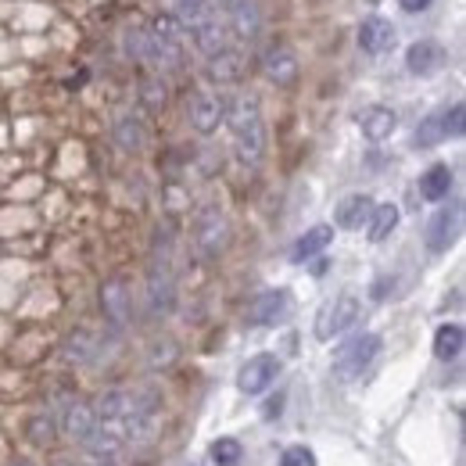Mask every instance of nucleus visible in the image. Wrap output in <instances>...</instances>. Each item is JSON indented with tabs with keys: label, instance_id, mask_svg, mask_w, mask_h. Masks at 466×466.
I'll list each match as a JSON object with an SVG mask.
<instances>
[{
	"label": "nucleus",
	"instance_id": "f257e3e1",
	"mask_svg": "<svg viewBox=\"0 0 466 466\" xmlns=\"http://www.w3.org/2000/svg\"><path fill=\"white\" fill-rule=\"evenodd\" d=\"M227 122L233 133V151L244 166H258L265 155V122L255 97H237L227 104Z\"/></svg>",
	"mask_w": 466,
	"mask_h": 466
},
{
	"label": "nucleus",
	"instance_id": "f03ea898",
	"mask_svg": "<svg viewBox=\"0 0 466 466\" xmlns=\"http://www.w3.org/2000/svg\"><path fill=\"white\" fill-rule=\"evenodd\" d=\"M148 301L155 312H169L176 305V273H173V240H158L148 265Z\"/></svg>",
	"mask_w": 466,
	"mask_h": 466
},
{
	"label": "nucleus",
	"instance_id": "7ed1b4c3",
	"mask_svg": "<svg viewBox=\"0 0 466 466\" xmlns=\"http://www.w3.org/2000/svg\"><path fill=\"white\" fill-rule=\"evenodd\" d=\"M377 355H381V337L377 334H355L334 352V377L355 381V377H363L366 366H373Z\"/></svg>",
	"mask_w": 466,
	"mask_h": 466
},
{
	"label": "nucleus",
	"instance_id": "20e7f679",
	"mask_svg": "<svg viewBox=\"0 0 466 466\" xmlns=\"http://www.w3.org/2000/svg\"><path fill=\"white\" fill-rule=\"evenodd\" d=\"M194 244L205 258H220L230 244V223H227V212L220 205H205L194 220Z\"/></svg>",
	"mask_w": 466,
	"mask_h": 466
},
{
	"label": "nucleus",
	"instance_id": "39448f33",
	"mask_svg": "<svg viewBox=\"0 0 466 466\" xmlns=\"http://www.w3.org/2000/svg\"><path fill=\"white\" fill-rule=\"evenodd\" d=\"M463 126H466V108L463 101H456L453 108H442V112L427 115L420 122V130H417L413 140H417V148H438L449 137H463Z\"/></svg>",
	"mask_w": 466,
	"mask_h": 466
},
{
	"label": "nucleus",
	"instance_id": "423d86ee",
	"mask_svg": "<svg viewBox=\"0 0 466 466\" xmlns=\"http://www.w3.org/2000/svg\"><path fill=\"white\" fill-rule=\"evenodd\" d=\"M359 309H363V305H359L355 294L334 298L330 305H323V312H319V319H316V337H319V341H330V337L352 330L355 319H359Z\"/></svg>",
	"mask_w": 466,
	"mask_h": 466
},
{
	"label": "nucleus",
	"instance_id": "0eeeda50",
	"mask_svg": "<svg viewBox=\"0 0 466 466\" xmlns=\"http://www.w3.org/2000/svg\"><path fill=\"white\" fill-rule=\"evenodd\" d=\"M276 373H280V359H276L273 352H262V355H255V359H247V363L240 366L237 388H240L244 395H262V391L276 381Z\"/></svg>",
	"mask_w": 466,
	"mask_h": 466
},
{
	"label": "nucleus",
	"instance_id": "6e6552de",
	"mask_svg": "<svg viewBox=\"0 0 466 466\" xmlns=\"http://www.w3.org/2000/svg\"><path fill=\"white\" fill-rule=\"evenodd\" d=\"M460 223H463V205L456 202V205H445V209H438L435 216H431V223H427V251H435V255H442V251H449V244L460 237Z\"/></svg>",
	"mask_w": 466,
	"mask_h": 466
},
{
	"label": "nucleus",
	"instance_id": "1a4fd4ad",
	"mask_svg": "<svg viewBox=\"0 0 466 466\" xmlns=\"http://www.w3.org/2000/svg\"><path fill=\"white\" fill-rule=\"evenodd\" d=\"M223 122H227V97L212 90H202L191 97V126L198 133H216Z\"/></svg>",
	"mask_w": 466,
	"mask_h": 466
},
{
	"label": "nucleus",
	"instance_id": "9d476101",
	"mask_svg": "<svg viewBox=\"0 0 466 466\" xmlns=\"http://www.w3.org/2000/svg\"><path fill=\"white\" fill-rule=\"evenodd\" d=\"M287 312H291V294L287 291H265L251 301L247 323L251 327H276L280 319H287Z\"/></svg>",
	"mask_w": 466,
	"mask_h": 466
},
{
	"label": "nucleus",
	"instance_id": "9b49d317",
	"mask_svg": "<svg viewBox=\"0 0 466 466\" xmlns=\"http://www.w3.org/2000/svg\"><path fill=\"white\" fill-rule=\"evenodd\" d=\"M191 32V43H194V50L202 54V58H212V54H220L223 47H230V32H227V22H220V14H212V18H205V22H198V25H191L187 29Z\"/></svg>",
	"mask_w": 466,
	"mask_h": 466
},
{
	"label": "nucleus",
	"instance_id": "f8f14e48",
	"mask_svg": "<svg viewBox=\"0 0 466 466\" xmlns=\"http://www.w3.org/2000/svg\"><path fill=\"white\" fill-rule=\"evenodd\" d=\"M227 32H233L237 40H244V43H251L258 32H262V7H258V0H237L230 11H227Z\"/></svg>",
	"mask_w": 466,
	"mask_h": 466
},
{
	"label": "nucleus",
	"instance_id": "ddd939ff",
	"mask_svg": "<svg viewBox=\"0 0 466 466\" xmlns=\"http://www.w3.org/2000/svg\"><path fill=\"white\" fill-rule=\"evenodd\" d=\"M442 65H445V47L438 40H417L406 50V68L413 76H435Z\"/></svg>",
	"mask_w": 466,
	"mask_h": 466
},
{
	"label": "nucleus",
	"instance_id": "4468645a",
	"mask_svg": "<svg viewBox=\"0 0 466 466\" xmlns=\"http://www.w3.org/2000/svg\"><path fill=\"white\" fill-rule=\"evenodd\" d=\"M262 68H265V79L276 83V86H291V83L298 79V58H294V50L283 47V43H276V47L265 50Z\"/></svg>",
	"mask_w": 466,
	"mask_h": 466
},
{
	"label": "nucleus",
	"instance_id": "2eb2a0df",
	"mask_svg": "<svg viewBox=\"0 0 466 466\" xmlns=\"http://www.w3.org/2000/svg\"><path fill=\"white\" fill-rule=\"evenodd\" d=\"M205 76L220 86H230V83H240L244 79V54L233 50V47H223L220 54L205 58Z\"/></svg>",
	"mask_w": 466,
	"mask_h": 466
},
{
	"label": "nucleus",
	"instance_id": "dca6fc26",
	"mask_svg": "<svg viewBox=\"0 0 466 466\" xmlns=\"http://www.w3.org/2000/svg\"><path fill=\"white\" fill-rule=\"evenodd\" d=\"M395 43V25L388 22V18H381V14H370L363 25H359V50L363 54H384L388 47Z\"/></svg>",
	"mask_w": 466,
	"mask_h": 466
},
{
	"label": "nucleus",
	"instance_id": "f3484780",
	"mask_svg": "<svg viewBox=\"0 0 466 466\" xmlns=\"http://www.w3.org/2000/svg\"><path fill=\"white\" fill-rule=\"evenodd\" d=\"M101 309H104V319L112 323V327H126V319H130V287H126V280H108L104 287H101Z\"/></svg>",
	"mask_w": 466,
	"mask_h": 466
},
{
	"label": "nucleus",
	"instance_id": "a211bd4d",
	"mask_svg": "<svg viewBox=\"0 0 466 466\" xmlns=\"http://www.w3.org/2000/svg\"><path fill=\"white\" fill-rule=\"evenodd\" d=\"M97 409L94 406H86V402H76V406H68L65 409V435L68 438H76V442H90L94 435H97Z\"/></svg>",
	"mask_w": 466,
	"mask_h": 466
},
{
	"label": "nucleus",
	"instance_id": "6ab92c4d",
	"mask_svg": "<svg viewBox=\"0 0 466 466\" xmlns=\"http://www.w3.org/2000/svg\"><path fill=\"white\" fill-rule=\"evenodd\" d=\"M330 240H334V227H327V223L305 230L294 240V247H291V262H309V258H316L319 251L330 247Z\"/></svg>",
	"mask_w": 466,
	"mask_h": 466
},
{
	"label": "nucleus",
	"instance_id": "aec40b11",
	"mask_svg": "<svg viewBox=\"0 0 466 466\" xmlns=\"http://www.w3.org/2000/svg\"><path fill=\"white\" fill-rule=\"evenodd\" d=\"M359 126H363V137H366L370 144H381V140H388V137L395 133L399 115H395L391 108H370V112L359 119Z\"/></svg>",
	"mask_w": 466,
	"mask_h": 466
},
{
	"label": "nucleus",
	"instance_id": "412c9836",
	"mask_svg": "<svg viewBox=\"0 0 466 466\" xmlns=\"http://www.w3.org/2000/svg\"><path fill=\"white\" fill-rule=\"evenodd\" d=\"M112 137H115V144H119L122 151H140V148L148 144V130H144V122H140L133 112H126V115L115 119Z\"/></svg>",
	"mask_w": 466,
	"mask_h": 466
},
{
	"label": "nucleus",
	"instance_id": "4be33fe9",
	"mask_svg": "<svg viewBox=\"0 0 466 466\" xmlns=\"http://www.w3.org/2000/svg\"><path fill=\"white\" fill-rule=\"evenodd\" d=\"M453 191V169L449 166H431L420 176V198L424 202H445Z\"/></svg>",
	"mask_w": 466,
	"mask_h": 466
},
{
	"label": "nucleus",
	"instance_id": "5701e85b",
	"mask_svg": "<svg viewBox=\"0 0 466 466\" xmlns=\"http://www.w3.org/2000/svg\"><path fill=\"white\" fill-rule=\"evenodd\" d=\"M370 212H373V202L366 194H352V198H345L337 205V227L341 230H359L370 220Z\"/></svg>",
	"mask_w": 466,
	"mask_h": 466
},
{
	"label": "nucleus",
	"instance_id": "b1692460",
	"mask_svg": "<svg viewBox=\"0 0 466 466\" xmlns=\"http://www.w3.org/2000/svg\"><path fill=\"white\" fill-rule=\"evenodd\" d=\"M463 327L460 323H442L438 327V334H435V355L442 359V363H453V359H460V352H463Z\"/></svg>",
	"mask_w": 466,
	"mask_h": 466
},
{
	"label": "nucleus",
	"instance_id": "393cba45",
	"mask_svg": "<svg viewBox=\"0 0 466 466\" xmlns=\"http://www.w3.org/2000/svg\"><path fill=\"white\" fill-rule=\"evenodd\" d=\"M399 227V209L395 205H373L370 220H366V237L373 244H381L384 237H391V230Z\"/></svg>",
	"mask_w": 466,
	"mask_h": 466
},
{
	"label": "nucleus",
	"instance_id": "a878e982",
	"mask_svg": "<svg viewBox=\"0 0 466 466\" xmlns=\"http://www.w3.org/2000/svg\"><path fill=\"white\" fill-rule=\"evenodd\" d=\"M140 97H144V108H151V112L166 108V101H169V86H166L162 72H155V76H144V79H140Z\"/></svg>",
	"mask_w": 466,
	"mask_h": 466
},
{
	"label": "nucleus",
	"instance_id": "bb28decb",
	"mask_svg": "<svg viewBox=\"0 0 466 466\" xmlns=\"http://www.w3.org/2000/svg\"><path fill=\"white\" fill-rule=\"evenodd\" d=\"M148 32H151L155 40H162V43H184V25L176 22V14H173V11L158 14V18L148 25Z\"/></svg>",
	"mask_w": 466,
	"mask_h": 466
},
{
	"label": "nucleus",
	"instance_id": "cd10ccee",
	"mask_svg": "<svg viewBox=\"0 0 466 466\" xmlns=\"http://www.w3.org/2000/svg\"><path fill=\"white\" fill-rule=\"evenodd\" d=\"M122 47H126V54H130L133 61H144V65H148L151 36H148V29H144V25H130V29L122 32Z\"/></svg>",
	"mask_w": 466,
	"mask_h": 466
},
{
	"label": "nucleus",
	"instance_id": "c85d7f7f",
	"mask_svg": "<svg viewBox=\"0 0 466 466\" xmlns=\"http://www.w3.org/2000/svg\"><path fill=\"white\" fill-rule=\"evenodd\" d=\"M240 442L237 438H216L212 442V463L216 466H237L240 463Z\"/></svg>",
	"mask_w": 466,
	"mask_h": 466
},
{
	"label": "nucleus",
	"instance_id": "c756f323",
	"mask_svg": "<svg viewBox=\"0 0 466 466\" xmlns=\"http://www.w3.org/2000/svg\"><path fill=\"white\" fill-rule=\"evenodd\" d=\"M94 352V334L90 330H76L68 337V359H86Z\"/></svg>",
	"mask_w": 466,
	"mask_h": 466
},
{
	"label": "nucleus",
	"instance_id": "7c9ffc66",
	"mask_svg": "<svg viewBox=\"0 0 466 466\" xmlns=\"http://www.w3.org/2000/svg\"><path fill=\"white\" fill-rule=\"evenodd\" d=\"M280 466H316V456H312V449H305V445H291V449L280 456Z\"/></svg>",
	"mask_w": 466,
	"mask_h": 466
},
{
	"label": "nucleus",
	"instance_id": "2f4dec72",
	"mask_svg": "<svg viewBox=\"0 0 466 466\" xmlns=\"http://www.w3.org/2000/svg\"><path fill=\"white\" fill-rule=\"evenodd\" d=\"M399 7H402L406 14H420V11L431 7V0H399Z\"/></svg>",
	"mask_w": 466,
	"mask_h": 466
},
{
	"label": "nucleus",
	"instance_id": "473e14b6",
	"mask_svg": "<svg viewBox=\"0 0 466 466\" xmlns=\"http://www.w3.org/2000/svg\"><path fill=\"white\" fill-rule=\"evenodd\" d=\"M280 406H283V399H276V402H269V406H265V417H276V413H280Z\"/></svg>",
	"mask_w": 466,
	"mask_h": 466
},
{
	"label": "nucleus",
	"instance_id": "72a5a7b5",
	"mask_svg": "<svg viewBox=\"0 0 466 466\" xmlns=\"http://www.w3.org/2000/svg\"><path fill=\"white\" fill-rule=\"evenodd\" d=\"M97 466H115V463H97Z\"/></svg>",
	"mask_w": 466,
	"mask_h": 466
},
{
	"label": "nucleus",
	"instance_id": "f704fd0d",
	"mask_svg": "<svg viewBox=\"0 0 466 466\" xmlns=\"http://www.w3.org/2000/svg\"><path fill=\"white\" fill-rule=\"evenodd\" d=\"M18 466H29V463H18Z\"/></svg>",
	"mask_w": 466,
	"mask_h": 466
}]
</instances>
